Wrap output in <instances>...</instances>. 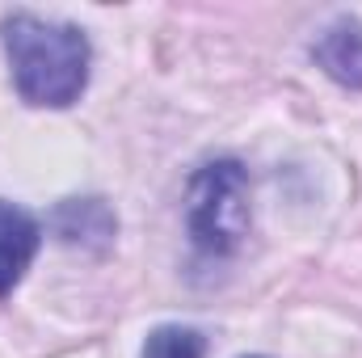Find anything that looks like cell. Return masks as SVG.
Instances as JSON below:
<instances>
[{"instance_id":"obj_1","label":"cell","mask_w":362,"mask_h":358,"mask_svg":"<svg viewBox=\"0 0 362 358\" xmlns=\"http://www.w3.org/2000/svg\"><path fill=\"white\" fill-rule=\"evenodd\" d=\"M0 38L13 64L17 93L30 105H72L89 85V38L76 25L42 21L34 13H8Z\"/></svg>"},{"instance_id":"obj_2","label":"cell","mask_w":362,"mask_h":358,"mask_svg":"<svg viewBox=\"0 0 362 358\" xmlns=\"http://www.w3.org/2000/svg\"><path fill=\"white\" fill-rule=\"evenodd\" d=\"M189 236L202 253L223 258L249 232V178L236 161H215L189 181Z\"/></svg>"},{"instance_id":"obj_3","label":"cell","mask_w":362,"mask_h":358,"mask_svg":"<svg viewBox=\"0 0 362 358\" xmlns=\"http://www.w3.org/2000/svg\"><path fill=\"white\" fill-rule=\"evenodd\" d=\"M38 219L13 202L0 198V299L21 282V274L30 270L34 253H38Z\"/></svg>"},{"instance_id":"obj_4","label":"cell","mask_w":362,"mask_h":358,"mask_svg":"<svg viewBox=\"0 0 362 358\" xmlns=\"http://www.w3.org/2000/svg\"><path fill=\"white\" fill-rule=\"evenodd\" d=\"M316 64L346 89H362V21L341 17L316 42Z\"/></svg>"},{"instance_id":"obj_5","label":"cell","mask_w":362,"mask_h":358,"mask_svg":"<svg viewBox=\"0 0 362 358\" xmlns=\"http://www.w3.org/2000/svg\"><path fill=\"white\" fill-rule=\"evenodd\" d=\"M114 215L101 198H72L55 211V232L64 245H110L114 241Z\"/></svg>"},{"instance_id":"obj_6","label":"cell","mask_w":362,"mask_h":358,"mask_svg":"<svg viewBox=\"0 0 362 358\" xmlns=\"http://www.w3.org/2000/svg\"><path fill=\"white\" fill-rule=\"evenodd\" d=\"M206 354V337L198 329H185V325H165L148 337L144 358H202Z\"/></svg>"}]
</instances>
